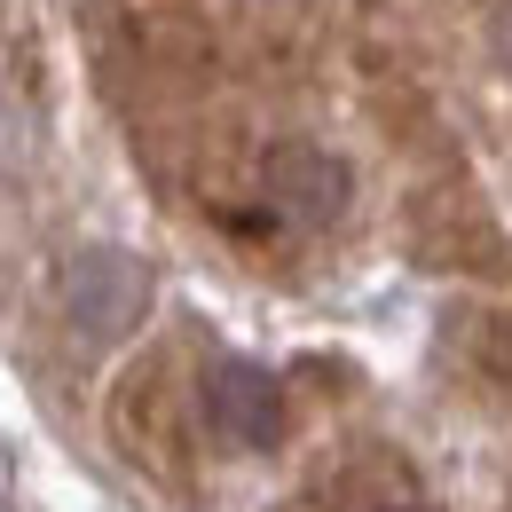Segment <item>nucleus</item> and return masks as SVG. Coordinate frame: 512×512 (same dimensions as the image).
<instances>
[{
    "mask_svg": "<svg viewBox=\"0 0 512 512\" xmlns=\"http://www.w3.org/2000/svg\"><path fill=\"white\" fill-rule=\"evenodd\" d=\"M402 512H410V505H402Z\"/></svg>",
    "mask_w": 512,
    "mask_h": 512,
    "instance_id": "obj_4",
    "label": "nucleus"
},
{
    "mask_svg": "<svg viewBox=\"0 0 512 512\" xmlns=\"http://www.w3.org/2000/svg\"><path fill=\"white\" fill-rule=\"evenodd\" d=\"M205 402H213V426L237 449H268L284 442V386L268 379L260 363H213L205 379Z\"/></svg>",
    "mask_w": 512,
    "mask_h": 512,
    "instance_id": "obj_1",
    "label": "nucleus"
},
{
    "mask_svg": "<svg viewBox=\"0 0 512 512\" xmlns=\"http://www.w3.org/2000/svg\"><path fill=\"white\" fill-rule=\"evenodd\" d=\"M268 190L284 213H300V221H331L339 205H347V174L323 158V150H284L276 166H268Z\"/></svg>",
    "mask_w": 512,
    "mask_h": 512,
    "instance_id": "obj_3",
    "label": "nucleus"
},
{
    "mask_svg": "<svg viewBox=\"0 0 512 512\" xmlns=\"http://www.w3.org/2000/svg\"><path fill=\"white\" fill-rule=\"evenodd\" d=\"M142 300H150V276H142L127 253H87L71 268V316L87 323L95 339L127 331V323L142 316Z\"/></svg>",
    "mask_w": 512,
    "mask_h": 512,
    "instance_id": "obj_2",
    "label": "nucleus"
}]
</instances>
